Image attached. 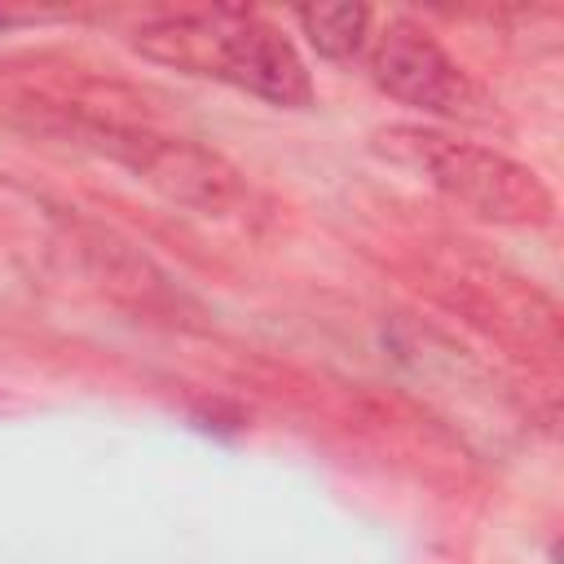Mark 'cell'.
Masks as SVG:
<instances>
[{
  "instance_id": "3957f363",
  "label": "cell",
  "mask_w": 564,
  "mask_h": 564,
  "mask_svg": "<svg viewBox=\"0 0 564 564\" xmlns=\"http://www.w3.org/2000/svg\"><path fill=\"white\" fill-rule=\"evenodd\" d=\"M70 128H75L79 145L115 159L137 181H145L150 189H159L163 198H172L181 207L212 216V212L238 207L247 194L238 172L216 150H203L189 137H167L154 128L101 119V115H70Z\"/></svg>"
},
{
  "instance_id": "6da1fadb",
  "label": "cell",
  "mask_w": 564,
  "mask_h": 564,
  "mask_svg": "<svg viewBox=\"0 0 564 564\" xmlns=\"http://www.w3.org/2000/svg\"><path fill=\"white\" fill-rule=\"evenodd\" d=\"M137 48L150 62L176 66L185 75L220 79L282 110L313 106V75L300 48L269 18L247 9H198V13L150 18L137 26Z\"/></svg>"
},
{
  "instance_id": "277c9868",
  "label": "cell",
  "mask_w": 564,
  "mask_h": 564,
  "mask_svg": "<svg viewBox=\"0 0 564 564\" xmlns=\"http://www.w3.org/2000/svg\"><path fill=\"white\" fill-rule=\"evenodd\" d=\"M366 66H370V79L388 97H397L423 115L454 119V123H489L494 119V101L467 75V66L458 57H449L423 26H414L405 18H397L379 35H370Z\"/></svg>"
},
{
  "instance_id": "7a4b0ae2",
  "label": "cell",
  "mask_w": 564,
  "mask_h": 564,
  "mask_svg": "<svg viewBox=\"0 0 564 564\" xmlns=\"http://www.w3.org/2000/svg\"><path fill=\"white\" fill-rule=\"evenodd\" d=\"M375 150L485 220L546 225L555 212V198L538 172L494 145H476L423 123H392L375 137Z\"/></svg>"
},
{
  "instance_id": "5b68a950",
  "label": "cell",
  "mask_w": 564,
  "mask_h": 564,
  "mask_svg": "<svg viewBox=\"0 0 564 564\" xmlns=\"http://www.w3.org/2000/svg\"><path fill=\"white\" fill-rule=\"evenodd\" d=\"M295 22H300V31L308 35V44L322 57L352 62L370 44L375 13L366 4H308V9H295Z\"/></svg>"
}]
</instances>
